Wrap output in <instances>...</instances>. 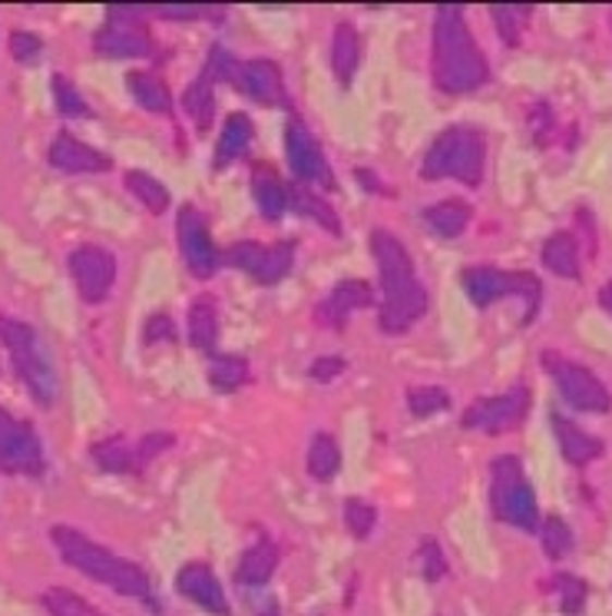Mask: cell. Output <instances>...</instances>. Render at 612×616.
<instances>
[{"label": "cell", "instance_id": "35", "mask_svg": "<svg viewBox=\"0 0 612 616\" xmlns=\"http://www.w3.org/2000/svg\"><path fill=\"white\" fill-rule=\"evenodd\" d=\"M248 378H252L248 362L238 359V355H216V359L209 362V385H212L216 391H235V388H242Z\"/></svg>", "mask_w": 612, "mask_h": 616}, {"label": "cell", "instance_id": "23", "mask_svg": "<svg viewBox=\"0 0 612 616\" xmlns=\"http://www.w3.org/2000/svg\"><path fill=\"white\" fill-rule=\"evenodd\" d=\"M126 86L133 100L146 110V113H156V117H169L172 113V90L166 86V80L152 70H133L126 76Z\"/></svg>", "mask_w": 612, "mask_h": 616}, {"label": "cell", "instance_id": "3", "mask_svg": "<svg viewBox=\"0 0 612 616\" xmlns=\"http://www.w3.org/2000/svg\"><path fill=\"white\" fill-rule=\"evenodd\" d=\"M53 544H57L60 557L70 567H76L79 573H86L90 580H97V583H103V587H110L117 593H126V596H146L149 593V577H146L143 567L117 557L103 544L79 534L76 527L57 523L53 527Z\"/></svg>", "mask_w": 612, "mask_h": 616}, {"label": "cell", "instance_id": "34", "mask_svg": "<svg viewBox=\"0 0 612 616\" xmlns=\"http://www.w3.org/2000/svg\"><path fill=\"white\" fill-rule=\"evenodd\" d=\"M292 206L302 213V216H311L321 229H328V232H334V235H341V219L334 216V209L311 190V186H302V183H295L292 186Z\"/></svg>", "mask_w": 612, "mask_h": 616}, {"label": "cell", "instance_id": "2", "mask_svg": "<svg viewBox=\"0 0 612 616\" xmlns=\"http://www.w3.org/2000/svg\"><path fill=\"white\" fill-rule=\"evenodd\" d=\"M371 255L378 262V276H381L378 328L388 335H404L427 315V289L414 273V258L407 245L394 232L375 229Z\"/></svg>", "mask_w": 612, "mask_h": 616}, {"label": "cell", "instance_id": "21", "mask_svg": "<svg viewBox=\"0 0 612 616\" xmlns=\"http://www.w3.org/2000/svg\"><path fill=\"white\" fill-rule=\"evenodd\" d=\"M362 67V34L352 21H338L331 31V73L341 86L355 80Z\"/></svg>", "mask_w": 612, "mask_h": 616}, {"label": "cell", "instance_id": "47", "mask_svg": "<svg viewBox=\"0 0 612 616\" xmlns=\"http://www.w3.org/2000/svg\"><path fill=\"white\" fill-rule=\"evenodd\" d=\"M344 369H347V362H344L341 355H321V359H315V365L308 369V375H311L315 382L328 385V382H334L338 375H344Z\"/></svg>", "mask_w": 612, "mask_h": 616}, {"label": "cell", "instance_id": "36", "mask_svg": "<svg viewBox=\"0 0 612 616\" xmlns=\"http://www.w3.org/2000/svg\"><path fill=\"white\" fill-rule=\"evenodd\" d=\"M537 534H540V544H543L547 557H553V560L566 557L573 551V544H576L570 523L563 517H543L540 527H537Z\"/></svg>", "mask_w": 612, "mask_h": 616}, {"label": "cell", "instance_id": "8", "mask_svg": "<svg viewBox=\"0 0 612 616\" xmlns=\"http://www.w3.org/2000/svg\"><path fill=\"white\" fill-rule=\"evenodd\" d=\"M547 375L553 378V385L560 388L563 401L573 408V411H583V414H605L612 408V395L609 388L583 365V362H573L560 351H543L540 355Z\"/></svg>", "mask_w": 612, "mask_h": 616}, {"label": "cell", "instance_id": "7", "mask_svg": "<svg viewBox=\"0 0 612 616\" xmlns=\"http://www.w3.org/2000/svg\"><path fill=\"white\" fill-rule=\"evenodd\" d=\"M461 286L477 309H490L503 299H519L523 325L537 322L540 305H543V282L534 273H506L497 266H474V269H464Z\"/></svg>", "mask_w": 612, "mask_h": 616}, {"label": "cell", "instance_id": "40", "mask_svg": "<svg viewBox=\"0 0 612 616\" xmlns=\"http://www.w3.org/2000/svg\"><path fill=\"white\" fill-rule=\"evenodd\" d=\"M375 523H378L375 504H368V500H362V497H347V500H344V527H347V531H352L355 538L365 541V538L375 531Z\"/></svg>", "mask_w": 612, "mask_h": 616}, {"label": "cell", "instance_id": "11", "mask_svg": "<svg viewBox=\"0 0 612 616\" xmlns=\"http://www.w3.org/2000/svg\"><path fill=\"white\" fill-rule=\"evenodd\" d=\"M143 14H146L143 8H110L103 31L94 37V50L117 60L152 57V37L139 21Z\"/></svg>", "mask_w": 612, "mask_h": 616}, {"label": "cell", "instance_id": "1", "mask_svg": "<svg viewBox=\"0 0 612 616\" xmlns=\"http://www.w3.org/2000/svg\"><path fill=\"white\" fill-rule=\"evenodd\" d=\"M430 76L441 94L464 97L474 94L490 80V63L474 40L464 8L444 4L433 11V34H430Z\"/></svg>", "mask_w": 612, "mask_h": 616}, {"label": "cell", "instance_id": "10", "mask_svg": "<svg viewBox=\"0 0 612 616\" xmlns=\"http://www.w3.org/2000/svg\"><path fill=\"white\" fill-rule=\"evenodd\" d=\"M232 269L252 276L258 286H276L282 282L292 266H295V242H272V245H258V242H232L222 255Z\"/></svg>", "mask_w": 612, "mask_h": 616}, {"label": "cell", "instance_id": "9", "mask_svg": "<svg viewBox=\"0 0 612 616\" xmlns=\"http://www.w3.org/2000/svg\"><path fill=\"white\" fill-rule=\"evenodd\" d=\"M530 404H534V395H530V385H513L510 391L503 395H487V398H477L461 424L467 431H484V434H506V431H516L523 421L530 414Z\"/></svg>", "mask_w": 612, "mask_h": 616}, {"label": "cell", "instance_id": "42", "mask_svg": "<svg viewBox=\"0 0 612 616\" xmlns=\"http://www.w3.org/2000/svg\"><path fill=\"white\" fill-rule=\"evenodd\" d=\"M417 560H420V573H424L430 583H437L441 577H448V557H444V547L437 544L433 538H424Z\"/></svg>", "mask_w": 612, "mask_h": 616}, {"label": "cell", "instance_id": "49", "mask_svg": "<svg viewBox=\"0 0 612 616\" xmlns=\"http://www.w3.org/2000/svg\"><path fill=\"white\" fill-rule=\"evenodd\" d=\"M355 176H358V183L365 186V190H371V193H388V186H381V180H378V176L371 172V169H355Z\"/></svg>", "mask_w": 612, "mask_h": 616}, {"label": "cell", "instance_id": "4", "mask_svg": "<svg viewBox=\"0 0 612 616\" xmlns=\"http://www.w3.org/2000/svg\"><path fill=\"white\" fill-rule=\"evenodd\" d=\"M484 169H487V133L470 123L448 126L441 136H433L420 162L424 180H457L470 190L484 183Z\"/></svg>", "mask_w": 612, "mask_h": 616}, {"label": "cell", "instance_id": "33", "mask_svg": "<svg viewBox=\"0 0 612 616\" xmlns=\"http://www.w3.org/2000/svg\"><path fill=\"white\" fill-rule=\"evenodd\" d=\"M490 17L497 24L500 40L506 47H519L523 31H527V24L534 17V8L530 4H497V8H490Z\"/></svg>", "mask_w": 612, "mask_h": 616}, {"label": "cell", "instance_id": "29", "mask_svg": "<svg viewBox=\"0 0 612 616\" xmlns=\"http://www.w3.org/2000/svg\"><path fill=\"white\" fill-rule=\"evenodd\" d=\"M183 110L186 117L196 123V130H209L212 120H216V83L199 73L189 86H186V94H183Z\"/></svg>", "mask_w": 612, "mask_h": 616}, {"label": "cell", "instance_id": "43", "mask_svg": "<svg viewBox=\"0 0 612 616\" xmlns=\"http://www.w3.org/2000/svg\"><path fill=\"white\" fill-rule=\"evenodd\" d=\"M530 130H534L537 146H550L553 143V136H556V117H553V110H550L547 100L534 104V110H530Z\"/></svg>", "mask_w": 612, "mask_h": 616}, {"label": "cell", "instance_id": "19", "mask_svg": "<svg viewBox=\"0 0 612 616\" xmlns=\"http://www.w3.org/2000/svg\"><path fill=\"white\" fill-rule=\"evenodd\" d=\"M176 587L189 603H196V606H203L216 616H229L225 590H222V583H219V577L212 573L209 564H199V560L186 564L176 577Z\"/></svg>", "mask_w": 612, "mask_h": 616}, {"label": "cell", "instance_id": "12", "mask_svg": "<svg viewBox=\"0 0 612 616\" xmlns=\"http://www.w3.org/2000/svg\"><path fill=\"white\" fill-rule=\"evenodd\" d=\"M66 269L73 276L79 299L86 305H100L117 282V255L103 245L86 242V245H76L66 255Z\"/></svg>", "mask_w": 612, "mask_h": 616}, {"label": "cell", "instance_id": "30", "mask_svg": "<svg viewBox=\"0 0 612 616\" xmlns=\"http://www.w3.org/2000/svg\"><path fill=\"white\" fill-rule=\"evenodd\" d=\"M305 468H308L311 481H331L341 471V445H338L334 434H315L311 437Z\"/></svg>", "mask_w": 612, "mask_h": 616}, {"label": "cell", "instance_id": "38", "mask_svg": "<svg viewBox=\"0 0 612 616\" xmlns=\"http://www.w3.org/2000/svg\"><path fill=\"white\" fill-rule=\"evenodd\" d=\"M53 100H57V110H60V117H66V120H83V117H94V110L86 107L83 94L76 90V86L70 83V76H63V73H53Z\"/></svg>", "mask_w": 612, "mask_h": 616}, {"label": "cell", "instance_id": "16", "mask_svg": "<svg viewBox=\"0 0 612 616\" xmlns=\"http://www.w3.org/2000/svg\"><path fill=\"white\" fill-rule=\"evenodd\" d=\"M232 86L252 97L261 107H289V90H285V73L276 60L255 57V60H238L232 73Z\"/></svg>", "mask_w": 612, "mask_h": 616}, {"label": "cell", "instance_id": "44", "mask_svg": "<svg viewBox=\"0 0 612 616\" xmlns=\"http://www.w3.org/2000/svg\"><path fill=\"white\" fill-rule=\"evenodd\" d=\"M11 53H14L17 63L30 67V63H37L44 57V40L37 34H30V31H17V34H11Z\"/></svg>", "mask_w": 612, "mask_h": 616}, {"label": "cell", "instance_id": "24", "mask_svg": "<svg viewBox=\"0 0 612 616\" xmlns=\"http://www.w3.org/2000/svg\"><path fill=\"white\" fill-rule=\"evenodd\" d=\"M252 136H255V130H252L248 113H242V110L229 113L222 120V133H219V143H216V159H212L216 169H225L229 162L242 159L252 146Z\"/></svg>", "mask_w": 612, "mask_h": 616}, {"label": "cell", "instance_id": "31", "mask_svg": "<svg viewBox=\"0 0 612 616\" xmlns=\"http://www.w3.org/2000/svg\"><path fill=\"white\" fill-rule=\"evenodd\" d=\"M90 458L97 461L100 471L107 474H136V451L123 442V437H107L90 448Z\"/></svg>", "mask_w": 612, "mask_h": 616}, {"label": "cell", "instance_id": "18", "mask_svg": "<svg viewBox=\"0 0 612 616\" xmlns=\"http://www.w3.org/2000/svg\"><path fill=\"white\" fill-rule=\"evenodd\" d=\"M50 166L60 169V172H70V176H83V172H110L113 169V159L94 146H86L83 140L70 136V133H60L53 143H50V153H47Z\"/></svg>", "mask_w": 612, "mask_h": 616}, {"label": "cell", "instance_id": "17", "mask_svg": "<svg viewBox=\"0 0 612 616\" xmlns=\"http://www.w3.org/2000/svg\"><path fill=\"white\" fill-rule=\"evenodd\" d=\"M368 305H375L371 282H365V279H344V282L331 286V292L315 305V322L321 328L341 331L347 322H352V315L358 309H368Z\"/></svg>", "mask_w": 612, "mask_h": 616}, {"label": "cell", "instance_id": "48", "mask_svg": "<svg viewBox=\"0 0 612 616\" xmlns=\"http://www.w3.org/2000/svg\"><path fill=\"white\" fill-rule=\"evenodd\" d=\"M152 14L166 17V21H196L203 17L206 11L203 8H193V4H166V8H152Z\"/></svg>", "mask_w": 612, "mask_h": 616}, {"label": "cell", "instance_id": "45", "mask_svg": "<svg viewBox=\"0 0 612 616\" xmlns=\"http://www.w3.org/2000/svg\"><path fill=\"white\" fill-rule=\"evenodd\" d=\"M44 606L50 609V616H83L86 606L79 596H73L70 590H47L44 593Z\"/></svg>", "mask_w": 612, "mask_h": 616}, {"label": "cell", "instance_id": "26", "mask_svg": "<svg viewBox=\"0 0 612 616\" xmlns=\"http://www.w3.org/2000/svg\"><path fill=\"white\" fill-rule=\"evenodd\" d=\"M470 216H474V209L464 200H441L424 209V222L441 239H457L470 226Z\"/></svg>", "mask_w": 612, "mask_h": 616}, {"label": "cell", "instance_id": "46", "mask_svg": "<svg viewBox=\"0 0 612 616\" xmlns=\"http://www.w3.org/2000/svg\"><path fill=\"white\" fill-rule=\"evenodd\" d=\"M143 341L146 345H162V341H176V322H172L166 312L149 315V322L143 325Z\"/></svg>", "mask_w": 612, "mask_h": 616}, {"label": "cell", "instance_id": "13", "mask_svg": "<svg viewBox=\"0 0 612 616\" xmlns=\"http://www.w3.org/2000/svg\"><path fill=\"white\" fill-rule=\"evenodd\" d=\"M176 239H180V252H183V262L186 269L196 276V279H212L222 266V255L212 242V232H209V219L203 216V209L196 206H183L176 213Z\"/></svg>", "mask_w": 612, "mask_h": 616}, {"label": "cell", "instance_id": "14", "mask_svg": "<svg viewBox=\"0 0 612 616\" xmlns=\"http://www.w3.org/2000/svg\"><path fill=\"white\" fill-rule=\"evenodd\" d=\"M285 156H289L292 176L302 186H321V190L334 186V176L328 169V159H325L318 136L298 117H292L289 126H285Z\"/></svg>", "mask_w": 612, "mask_h": 616}, {"label": "cell", "instance_id": "39", "mask_svg": "<svg viewBox=\"0 0 612 616\" xmlns=\"http://www.w3.org/2000/svg\"><path fill=\"white\" fill-rule=\"evenodd\" d=\"M550 590L556 593L560 609H563L566 616H579V613H583L589 590H586V583H583L579 577H573V573H556L553 583H550Z\"/></svg>", "mask_w": 612, "mask_h": 616}, {"label": "cell", "instance_id": "5", "mask_svg": "<svg viewBox=\"0 0 612 616\" xmlns=\"http://www.w3.org/2000/svg\"><path fill=\"white\" fill-rule=\"evenodd\" d=\"M0 341L11 351V362L37 404L50 408L60 395V378L40 331L21 318H0Z\"/></svg>", "mask_w": 612, "mask_h": 616}, {"label": "cell", "instance_id": "32", "mask_svg": "<svg viewBox=\"0 0 612 616\" xmlns=\"http://www.w3.org/2000/svg\"><path fill=\"white\" fill-rule=\"evenodd\" d=\"M126 190H130L149 213H156V216H162V213L172 206L169 190L156 180V176H149V172H143V169H130V172H126Z\"/></svg>", "mask_w": 612, "mask_h": 616}, {"label": "cell", "instance_id": "20", "mask_svg": "<svg viewBox=\"0 0 612 616\" xmlns=\"http://www.w3.org/2000/svg\"><path fill=\"white\" fill-rule=\"evenodd\" d=\"M550 424H553V434H556V445H560V455L573 464V468H586L592 461H599L605 455V445L599 442L596 434L583 431L573 418L553 411L550 414Z\"/></svg>", "mask_w": 612, "mask_h": 616}, {"label": "cell", "instance_id": "41", "mask_svg": "<svg viewBox=\"0 0 612 616\" xmlns=\"http://www.w3.org/2000/svg\"><path fill=\"white\" fill-rule=\"evenodd\" d=\"M169 448H176V434H169V431H152V434H146L143 442L133 448V451H136V468L143 471L149 461H156V458L166 455Z\"/></svg>", "mask_w": 612, "mask_h": 616}, {"label": "cell", "instance_id": "25", "mask_svg": "<svg viewBox=\"0 0 612 616\" xmlns=\"http://www.w3.org/2000/svg\"><path fill=\"white\" fill-rule=\"evenodd\" d=\"M252 200L266 219H282L292 209V186H285L272 172L252 176Z\"/></svg>", "mask_w": 612, "mask_h": 616}, {"label": "cell", "instance_id": "22", "mask_svg": "<svg viewBox=\"0 0 612 616\" xmlns=\"http://www.w3.org/2000/svg\"><path fill=\"white\" fill-rule=\"evenodd\" d=\"M543 266L560 279H579L583 276V258H579V239L573 232H553L540 249Z\"/></svg>", "mask_w": 612, "mask_h": 616}, {"label": "cell", "instance_id": "15", "mask_svg": "<svg viewBox=\"0 0 612 616\" xmlns=\"http://www.w3.org/2000/svg\"><path fill=\"white\" fill-rule=\"evenodd\" d=\"M0 468L11 474H44V445L27 421H17L0 408Z\"/></svg>", "mask_w": 612, "mask_h": 616}, {"label": "cell", "instance_id": "28", "mask_svg": "<svg viewBox=\"0 0 612 616\" xmlns=\"http://www.w3.org/2000/svg\"><path fill=\"white\" fill-rule=\"evenodd\" d=\"M276 567H279V551H276V544H272V541H258L255 547H248V551L242 554L235 577H238V583H245V587H261L266 580H272Z\"/></svg>", "mask_w": 612, "mask_h": 616}, {"label": "cell", "instance_id": "6", "mask_svg": "<svg viewBox=\"0 0 612 616\" xmlns=\"http://www.w3.org/2000/svg\"><path fill=\"white\" fill-rule=\"evenodd\" d=\"M490 510L497 520L519 527V531L534 534L540 527L537 491L516 455H500L490 461Z\"/></svg>", "mask_w": 612, "mask_h": 616}, {"label": "cell", "instance_id": "37", "mask_svg": "<svg viewBox=\"0 0 612 616\" xmlns=\"http://www.w3.org/2000/svg\"><path fill=\"white\" fill-rule=\"evenodd\" d=\"M451 408V395L441 385H417L407 391V411L414 418H433Z\"/></svg>", "mask_w": 612, "mask_h": 616}, {"label": "cell", "instance_id": "51", "mask_svg": "<svg viewBox=\"0 0 612 616\" xmlns=\"http://www.w3.org/2000/svg\"><path fill=\"white\" fill-rule=\"evenodd\" d=\"M266 616H276V609H269V613H266Z\"/></svg>", "mask_w": 612, "mask_h": 616}, {"label": "cell", "instance_id": "27", "mask_svg": "<svg viewBox=\"0 0 612 616\" xmlns=\"http://www.w3.org/2000/svg\"><path fill=\"white\" fill-rule=\"evenodd\" d=\"M219 341V302L212 295H196L189 305V345L212 351Z\"/></svg>", "mask_w": 612, "mask_h": 616}, {"label": "cell", "instance_id": "50", "mask_svg": "<svg viewBox=\"0 0 612 616\" xmlns=\"http://www.w3.org/2000/svg\"><path fill=\"white\" fill-rule=\"evenodd\" d=\"M599 309L612 315V279H609V282H605V286L599 289Z\"/></svg>", "mask_w": 612, "mask_h": 616}]
</instances>
